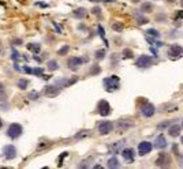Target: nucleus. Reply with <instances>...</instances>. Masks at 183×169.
<instances>
[{"instance_id": "nucleus-15", "label": "nucleus", "mask_w": 183, "mask_h": 169, "mask_svg": "<svg viewBox=\"0 0 183 169\" xmlns=\"http://www.w3.org/2000/svg\"><path fill=\"white\" fill-rule=\"evenodd\" d=\"M122 156H123L124 161H127V162L134 161V150L133 149H123L122 150Z\"/></svg>"}, {"instance_id": "nucleus-41", "label": "nucleus", "mask_w": 183, "mask_h": 169, "mask_svg": "<svg viewBox=\"0 0 183 169\" xmlns=\"http://www.w3.org/2000/svg\"><path fill=\"white\" fill-rule=\"evenodd\" d=\"M0 100H1V101H6V93H4V91H1V94H0Z\"/></svg>"}, {"instance_id": "nucleus-20", "label": "nucleus", "mask_w": 183, "mask_h": 169, "mask_svg": "<svg viewBox=\"0 0 183 169\" xmlns=\"http://www.w3.org/2000/svg\"><path fill=\"white\" fill-rule=\"evenodd\" d=\"M47 67H48V70H49V71H55V70L59 68V63H57L56 60H49Z\"/></svg>"}, {"instance_id": "nucleus-39", "label": "nucleus", "mask_w": 183, "mask_h": 169, "mask_svg": "<svg viewBox=\"0 0 183 169\" xmlns=\"http://www.w3.org/2000/svg\"><path fill=\"white\" fill-rule=\"evenodd\" d=\"M23 70L26 71L28 74H32V68H30V67H28V66H25V67H23Z\"/></svg>"}, {"instance_id": "nucleus-23", "label": "nucleus", "mask_w": 183, "mask_h": 169, "mask_svg": "<svg viewBox=\"0 0 183 169\" xmlns=\"http://www.w3.org/2000/svg\"><path fill=\"white\" fill-rule=\"evenodd\" d=\"M90 162H93V158L89 157V158H86V160H84V161L81 162L79 165H78V168H89V166L92 165Z\"/></svg>"}, {"instance_id": "nucleus-26", "label": "nucleus", "mask_w": 183, "mask_h": 169, "mask_svg": "<svg viewBox=\"0 0 183 169\" xmlns=\"http://www.w3.org/2000/svg\"><path fill=\"white\" fill-rule=\"evenodd\" d=\"M146 35H152V37H155V38H159L160 33L157 32L156 29H148V30H146Z\"/></svg>"}, {"instance_id": "nucleus-24", "label": "nucleus", "mask_w": 183, "mask_h": 169, "mask_svg": "<svg viewBox=\"0 0 183 169\" xmlns=\"http://www.w3.org/2000/svg\"><path fill=\"white\" fill-rule=\"evenodd\" d=\"M11 59L14 60V62H19V60H22V55H21V53H19L18 51H15V49H12Z\"/></svg>"}, {"instance_id": "nucleus-25", "label": "nucleus", "mask_w": 183, "mask_h": 169, "mask_svg": "<svg viewBox=\"0 0 183 169\" xmlns=\"http://www.w3.org/2000/svg\"><path fill=\"white\" fill-rule=\"evenodd\" d=\"M94 57L97 60H103L104 57H105V49H99V51H96Z\"/></svg>"}, {"instance_id": "nucleus-46", "label": "nucleus", "mask_w": 183, "mask_h": 169, "mask_svg": "<svg viewBox=\"0 0 183 169\" xmlns=\"http://www.w3.org/2000/svg\"><path fill=\"white\" fill-rule=\"evenodd\" d=\"M180 6H182V7H183V0H180Z\"/></svg>"}, {"instance_id": "nucleus-37", "label": "nucleus", "mask_w": 183, "mask_h": 169, "mask_svg": "<svg viewBox=\"0 0 183 169\" xmlns=\"http://www.w3.org/2000/svg\"><path fill=\"white\" fill-rule=\"evenodd\" d=\"M92 12L96 14V15H100V14H101V8H100V7H93V8H92Z\"/></svg>"}, {"instance_id": "nucleus-38", "label": "nucleus", "mask_w": 183, "mask_h": 169, "mask_svg": "<svg viewBox=\"0 0 183 169\" xmlns=\"http://www.w3.org/2000/svg\"><path fill=\"white\" fill-rule=\"evenodd\" d=\"M99 34L101 35V37H104V35H105V33H104V29H103V26H101V25H99Z\"/></svg>"}, {"instance_id": "nucleus-28", "label": "nucleus", "mask_w": 183, "mask_h": 169, "mask_svg": "<svg viewBox=\"0 0 183 169\" xmlns=\"http://www.w3.org/2000/svg\"><path fill=\"white\" fill-rule=\"evenodd\" d=\"M70 51V47L68 45H64V47H62L57 51V55H60V56H64V55H67V52Z\"/></svg>"}, {"instance_id": "nucleus-27", "label": "nucleus", "mask_w": 183, "mask_h": 169, "mask_svg": "<svg viewBox=\"0 0 183 169\" xmlns=\"http://www.w3.org/2000/svg\"><path fill=\"white\" fill-rule=\"evenodd\" d=\"M28 48L30 51H33V53H38L40 52V44H29Z\"/></svg>"}, {"instance_id": "nucleus-30", "label": "nucleus", "mask_w": 183, "mask_h": 169, "mask_svg": "<svg viewBox=\"0 0 183 169\" xmlns=\"http://www.w3.org/2000/svg\"><path fill=\"white\" fill-rule=\"evenodd\" d=\"M149 22V19L148 18H145V16H141V15H137V23L138 25H145Z\"/></svg>"}, {"instance_id": "nucleus-29", "label": "nucleus", "mask_w": 183, "mask_h": 169, "mask_svg": "<svg viewBox=\"0 0 183 169\" xmlns=\"http://www.w3.org/2000/svg\"><path fill=\"white\" fill-rule=\"evenodd\" d=\"M88 135H90V131L84 130V131H81V132H78V134H75V139H79V138H85V136H88Z\"/></svg>"}, {"instance_id": "nucleus-1", "label": "nucleus", "mask_w": 183, "mask_h": 169, "mask_svg": "<svg viewBox=\"0 0 183 169\" xmlns=\"http://www.w3.org/2000/svg\"><path fill=\"white\" fill-rule=\"evenodd\" d=\"M22 132H23V128H22V126L18 124V123L10 124V127H8V130H7V135H8V138H11V139H18V138L22 135Z\"/></svg>"}, {"instance_id": "nucleus-48", "label": "nucleus", "mask_w": 183, "mask_h": 169, "mask_svg": "<svg viewBox=\"0 0 183 169\" xmlns=\"http://www.w3.org/2000/svg\"><path fill=\"white\" fill-rule=\"evenodd\" d=\"M170 1H171V3H172V1H175V0H170Z\"/></svg>"}, {"instance_id": "nucleus-6", "label": "nucleus", "mask_w": 183, "mask_h": 169, "mask_svg": "<svg viewBox=\"0 0 183 169\" xmlns=\"http://www.w3.org/2000/svg\"><path fill=\"white\" fill-rule=\"evenodd\" d=\"M156 166H161V168H165V166H170V164H171V158H170V156L165 153H160L159 157L156 158Z\"/></svg>"}, {"instance_id": "nucleus-18", "label": "nucleus", "mask_w": 183, "mask_h": 169, "mask_svg": "<svg viewBox=\"0 0 183 169\" xmlns=\"http://www.w3.org/2000/svg\"><path fill=\"white\" fill-rule=\"evenodd\" d=\"M107 166L108 168H119V161H118V158L116 157H111L109 160H108L107 162Z\"/></svg>"}, {"instance_id": "nucleus-4", "label": "nucleus", "mask_w": 183, "mask_h": 169, "mask_svg": "<svg viewBox=\"0 0 183 169\" xmlns=\"http://www.w3.org/2000/svg\"><path fill=\"white\" fill-rule=\"evenodd\" d=\"M86 57H77V56H74V57H70V59L67 60V67L70 68V70H77L78 67H81L82 64H84V62H86Z\"/></svg>"}, {"instance_id": "nucleus-3", "label": "nucleus", "mask_w": 183, "mask_h": 169, "mask_svg": "<svg viewBox=\"0 0 183 169\" xmlns=\"http://www.w3.org/2000/svg\"><path fill=\"white\" fill-rule=\"evenodd\" d=\"M153 64V59L150 56H146V55H141L138 59L135 60V66L139 68H146V67H150Z\"/></svg>"}, {"instance_id": "nucleus-12", "label": "nucleus", "mask_w": 183, "mask_h": 169, "mask_svg": "<svg viewBox=\"0 0 183 169\" xmlns=\"http://www.w3.org/2000/svg\"><path fill=\"white\" fill-rule=\"evenodd\" d=\"M183 53V48L179 47V45H171L170 47V49H168V55L171 56V57H179V56H182Z\"/></svg>"}, {"instance_id": "nucleus-5", "label": "nucleus", "mask_w": 183, "mask_h": 169, "mask_svg": "<svg viewBox=\"0 0 183 169\" xmlns=\"http://www.w3.org/2000/svg\"><path fill=\"white\" fill-rule=\"evenodd\" d=\"M113 123L112 122H108V120H104V122H100L99 123V126H97V130H99L100 134H109L112 130H113Z\"/></svg>"}, {"instance_id": "nucleus-33", "label": "nucleus", "mask_w": 183, "mask_h": 169, "mask_svg": "<svg viewBox=\"0 0 183 169\" xmlns=\"http://www.w3.org/2000/svg\"><path fill=\"white\" fill-rule=\"evenodd\" d=\"M100 71H101V70H100V67L97 66V64H94V66H93V68H90V74L92 75H97Z\"/></svg>"}, {"instance_id": "nucleus-9", "label": "nucleus", "mask_w": 183, "mask_h": 169, "mask_svg": "<svg viewBox=\"0 0 183 169\" xmlns=\"http://www.w3.org/2000/svg\"><path fill=\"white\" fill-rule=\"evenodd\" d=\"M3 154H4V157H6V160H14V158L16 157L15 146H12V145L4 146L3 147Z\"/></svg>"}, {"instance_id": "nucleus-44", "label": "nucleus", "mask_w": 183, "mask_h": 169, "mask_svg": "<svg viewBox=\"0 0 183 169\" xmlns=\"http://www.w3.org/2000/svg\"><path fill=\"white\" fill-rule=\"evenodd\" d=\"M1 127H3V120L0 119V128H1Z\"/></svg>"}, {"instance_id": "nucleus-36", "label": "nucleus", "mask_w": 183, "mask_h": 169, "mask_svg": "<svg viewBox=\"0 0 183 169\" xmlns=\"http://www.w3.org/2000/svg\"><path fill=\"white\" fill-rule=\"evenodd\" d=\"M29 100H37L38 98V93L37 91H32V93H29Z\"/></svg>"}, {"instance_id": "nucleus-7", "label": "nucleus", "mask_w": 183, "mask_h": 169, "mask_svg": "<svg viewBox=\"0 0 183 169\" xmlns=\"http://www.w3.org/2000/svg\"><path fill=\"white\" fill-rule=\"evenodd\" d=\"M97 112H99L101 116H108V115L111 113V105H109L105 100H101V101L97 104Z\"/></svg>"}, {"instance_id": "nucleus-31", "label": "nucleus", "mask_w": 183, "mask_h": 169, "mask_svg": "<svg viewBox=\"0 0 183 169\" xmlns=\"http://www.w3.org/2000/svg\"><path fill=\"white\" fill-rule=\"evenodd\" d=\"M32 74L33 75H37V76H43V74H44V70H43V68H32Z\"/></svg>"}, {"instance_id": "nucleus-13", "label": "nucleus", "mask_w": 183, "mask_h": 169, "mask_svg": "<svg viewBox=\"0 0 183 169\" xmlns=\"http://www.w3.org/2000/svg\"><path fill=\"white\" fill-rule=\"evenodd\" d=\"M116 126H118V130H127V128L134 126V122L128 120V119H120L119 122L116 123Z\"/></svg>"}, {"instance_id": "nucleus-2", "label": "nucleus", "mask_w": 183, "mask_h": 169, "mask_svg": "<svg viewBox=\"0 0 183 169\" xmlns=\"http://www.w3.org/2000/svg\"><path fill=\"white\" fill-rule=\"evenodd\" d=\"M104 86H105V89H107L108 91H113V90H116V89H119V86H120L119 78H118V76L105 78L104 79Z\"/></svg>"}, {"instance_id": "nucleus-10", "label": "nucleus", "mask_w": 183, "mask_h": 169, "mask_svg": "<svg viewBox=\"0 0 183 169\" xmlns=\"http://www.w3.org/2000/svg\"><path fill=\"white\" fill-rule=\"evenodd\" d=\"M152 149H153V145H152L150 142H148V141H143L138 145V153L141 154V156L149 154L152 151Z\"/></svg>"}, {"instance_id": "nucleus-45", "label": "nucleus", "mask_w": 183, "mask_h": 169, "mask_svg": "<svg viewBox=\"0 0 183 169\" xmlns=\"http://www.w3.org/2000/svg\"><path fill=\"white\" fill-rule=\"evenodd\" d=\"M133 3H139V1H141V0H131Z\"/></svg>"}, {"instance_id": "nucleus-11", "label": "nucleus", "mask_w": 183, "mask_h": 169, "mask_svg": "<svg viewBox=\"0 0 183 169\" xmlns=\"http://www.w3.org/2000/svg\"><path fill=\"white\" fill-rule=\"evenodd\" d=\"M156 112V108L152 104H149V102H146V104H143L142 106H141V113L145 116V117H152L153 115H155Z\"/></svg>"}, {"instance_id": "nucleus-42", "label": "nucleus", "mask_w": 183, "mask_h": 169, "mask_svg": "<svg viewBox=\"0 0 183 169\" xmlns=\"http://www.w3.org/2000/svg\"><path fill=\"white\" fill-rule=\"evenodd\" d=\"M150 51H152V52H153V53H155V55H157V53H159V52H157V51H156V49H155V48H152V49H150Z\"/></svg>"}, {"instance_id": "nucleus-19", "label": "nucleus", "mask_w": 183, "mask_h": 169, "mask_svg": "<svg viewBox=\"0 0 183 169\" xmlns=\"http://www.w3.org/2000/svg\"><path fill=\"white\" fill-rule=\"evenodd\" d=\"M74 15H75V18H78V19H82V18H85L86 16V10L85 8H77L75 11H74Z\"/></svg>"}, {"instance_id": "nucleus-32", "label": "nucleus", "mask_w": 183, "mask_h": 169, "mask_svg": "<svg viewBox=\"0 0 183 169\" xmlns=\"http://www.w3.org/2000/svg\"><path fill=\"white\" fill-rule=\"evenodd\" d=\"M170 124H171V123H168V122H163V123H160V124H157V130H163V128H168V127H170Z\"/></svg>"}, {"instance_id": "nucleus-14", "label": "nucleus", "mask_w": 183, "mask_h": 169, "mask_svg": "<svg viewBox=\"0 0 183 169\" xmlns=\"http://www.w3.org/2000/svg\"><path fill=\"white\" fill-rule=\"evenodd\" d=\"M168 130V134L171 135V136H179L180 135V131H182V127L179 126V124H172V126H170L167 128Z\"/></svg>"}, {"instance_id": "nucleus-49", "label": "nucleus", "mask_w": 183, "mask_h": 169, "mask_svg": "<svg viewBox=\"0 0 183 169\" xmlns=\"http://www.w3.org/2000/svg\"><path fill=\"white\" fill-rule=\"evenodd\" d=\"M182 143H183V136H182Z\"/></svg>"}, {"instance_id": "nucleus-16", "label": "nucleus", "mask_w": 183, "mask_h": 169, "mask_svg": "<svg viewBox=\"0 0 183 169\" xmlns=\"http://www.w3.org/2000/svg\"><path fill=\"white\" fill-rule=\"evenodd\" d=\"M124 145H126V141H120V142H116L115 145H111L109 149L112 150V153H120L124 149Z\"/></svg>"}, {"instance_id": "nucleus-17", "label": "nucleus", "mask_w": 183, "mask_h": 169, "mask_svg": "<svg viewBox=\"0 0 183 169\" xmlns=\"http://www.w3.org/2000/svg\"><path fill=\"white\" fill-rule=\"evenodd\" d=\"M155 146L157 149H164L167 146V141H165V136L164 135H159V136L155 139Z\"/></svg>"}, {"instance_id": "nucleus-34", "label": "nucleus", "mask_w": 183, "mask_h": 169, "mask_svg": "<svg viewBox=\"0 0 183 169\" xmlns=\"http://www.w3.org/2000/svg\"><path fill=\"white\" fill-rule=\"evenodd\" d=\"M123 56L126 57V59L133 57V51H131V49H124V51H123Z\"/></svg>"}, {"instance_id": "nucleus-21", "label": "nucleus", "mask_w": 183, "mask_h": 169, "mask_svg": "<svg viewBox=\"0 0 183 169\" xmlns=\"http://www.w3.org/2000/svg\"><path fill=\"white\" fill-rule=\"evenodd\" d=\"M141 11L142 12H152L153 11V4L152 3H143L141 6Z\"/></svg>"}, {"instance_id": "nucleus-40", "label": "nucleus", "mask_w": 183, "mask_h": 169, "mask_svg": "<svg viewBox=\"0 0 183 169\" xmlns=\"http://www.w3.org/2000/svg\"><path fill=\"white\" fill-rule=\"evenodd\" d=\"M178 161H179V165L183 166V156H179V157H178Z\"/></svg>"}, {"instance_id": "nucleus-43", "label": "nucleus", "mask_w": 183, "mask_h": 169, "mask_svg": "<svg viewBox=\"0 0 183 169\" xmlns=\"http://www.w3.org/2000/svg\"><path fill=\"white\" fill-rule=\"evenodd\" d=\"M174 153H176V154H178V147H176V145L174 146Z\"/></svg>"}, {"instance_id": "nucleus-22", "label": "nucleus", "mask_w": 183, "mask_h": 169, "mask_svg": "<svg viewBox=\"0 0 183 169\" xmlns=\"http://www.w3.org/2000/svg\"><path fill=\"white\" fill-rule=\"evenodd\" d=\"M28 85H29V81H28V79H19V81L16 82V86L19 87L21 90H25V89L28 87Z\"/></svg>"}, {"instance_id": "nucleus-35", "label": "nucleus", "mask_w": 183, "mask_h": 169, "mask_svg": "<svg viewBox=\"0 0 183 169\" xmlns=\"http://www.w3.org/2000/svg\"><path fill=\"white\" fill-rule=\"evenodd\" d=\"M112 29H113L115 32H122V30H123V26L120 23H113L112 25Z\"/></svg>"}, {"instance_id": "nucleus-8", "label": "nucleus", "mask_w": 183, "mask_h": 169, "mask_svg": "<svg viewBox=\"0 0 183 169\" xmlns=\"http://www.w3.org/2000/svg\"><path fill=\"white\" fill-rule=\"evenodd\" d=\"M43 93L47 97H55V95H57L60 93V87L56 86V85H48V86L44 87Z\"/></svg>"}, {"instance_id": "nucleus-47", "label": "nucleus", "mask_w": 183, "mask_h": 169, "mask_svg": "<svg viewBox=\"0 0 183 169\" xmlns=\"http://www.w3.org/2000/svg\"><path fill=\"white\" fill-rule=\"evenodd\" d=\"M93 1H101V0H93Z\"/></svg>"}]
</instances>
